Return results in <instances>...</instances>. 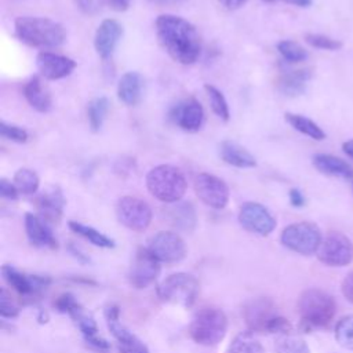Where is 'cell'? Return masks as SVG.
<instances>
[{
	"instance_id": "ee69618b",
	"label": "cell",
	"mask_w": 353,
	"mask_h": 353,
	"mask_svg": "<svg viewBox=\"0 0 353 353\" xmlns=\"http://www.w3.org/2000/svg\"><path fill=\"white\" fill-rule=\"evenodd\" d=\"M130 3H131V0H108V4L110 6V8L117 12H123V11L128 10Z\"/></svg>"
},
{
	"instance_id": "cb8c5ba5",
	"label": "cell",
	"mask_w": 353,
	"mask_h": 353,
	"mask_svg": "<svg viewBox=\"0 0 353 353\" xmlns=\"http://www.w3.org/2000/svg\"><path fill=\"white\" fill-rule=\"evenodd\" d=\"M312 163L314 168L324 175L353 179V167L341 157L327 153H317L313 156Z\"/></svg>"
},
{
	"instance_id": "4dcf8cb0",
	"label": "cell",
	"mask_w": 353,
	"mask_h": 353,
	"mask_svg": "<svg viewBox=\"0 0 353 353\" xmlns=\"http://www.w3.org/2000/svg\"><path fill=\"white\" fill-rule=\"evenodd\" d=\"M109 105L110 102L106 97H97L88 103L87 116H88V124L92 132H98L102 128V124L109 110Z\"/></svg>"
},
{
	"instance_id": "603a6c76",
	"label": "cell",
	"mask_w": 353,
	"mask_h": 353,
	"mask_svg": "<svg viewBox=\"0 0 353 353\" xmlns=\"http://www.w3.org/2000/svg\"><path fill=\"white\" fill-rule=\"evenodd\" d=\"M23 97L34 110L47 113L52 108V98L48 88L39 76H32L23 85Z\"/></svg>"
},
{
	"instance_id": "44dd1931",
	"label": "cell",
	"mask_w": 353,
	"mask_h": 353,
	"mask_svg": "<svg viewBox=\"0 0 353 353\" xmlns=\"http://www.w3.org/2000/svg\"><path fill=\"white\" fill-rule=\"evenodd\" d=\"M25 232L29 241L36 247H46L51 250L58 247L57 239L48 226V222L40 215L32 212L25 214Z\"/></svg>"
},
{
	"instance_id": "ba28073f",
	"label": "cell",
	"mask_w": 353,
	"mask_h": 353,
	"mask_svg": "<svg viewBox=\"0 0 353 353\" xmlns=\"http://www.w3.org/2000/svg\"><path fill=\"white\" fill-rule=\"evenodd\" d=\"M317 259L331 268H342L353 261V243L342 232H328L316 252Z\"/></svg>"
},
{
	"instance_id": "52a82bcc",
	"label": "cell",
	"mask_w": 353,
	"mask_h": 353,
	"mask_svg": "<svg viewBox=\"0 0 353 353\" xmlns=\"http://www.w3.org/2000/svg\"><path fill=\"white\" fill-rule=\"evenodd\" d=\"M321 240L323 236L319 226L307 221L291 223L280 234L281 244L301 255L316 254Z\"/></svg>"
},
{
	"instance_id": "1f68e13d",
	"label": "cell",
	"mask_w": 353,
	"mask_h": 353,
	"mask_svg": "<svg viewBox=\"0 0 353 353\" xmlns=\"http://www.w3.org/2000/svg\"><path fill=\"white\" fill-rule=\"evenodd\" d=\"M18 189L19 193L22 194H34L40 186V178L39 175L30 170V168H19L14 174V181H12Z\"/></svg>"
},
{
	"instance_id": "83f0119b",
	"label": "cell",
	"mask_w": 353,
	"mask_h": 353,
	"mask_svg": "<svg viewBox=\"0 0 353 353\" xmlns=\"http://www.w3.org/2000/svg\"><path fill=\"white\" fill-rule=\"evenodd\" d=\"M284 119L294 130H296L298 132H301L314 141H323L325 138V132L323 131V128L317 123L310 120L309 117H305L298 113L287 112L284 114Z\"/></svg>"
},
{
	"instance_id": "277c9868",
	"label": "cell",
	"mask_w": 353,
	"mask_h": 353,
	"mask_svg": "<svg viewBox=\"0 0 353 353\" xmlns=\"http://www.w3.org/2000/svg\"><path fill=\"white\" fill-rule=\"evenodd\" d=\"M146 188L159 201L172 204L183 197L186 192V179L178 167L160 164L146 174Z\"/></svg>"
},
{
	"instance_id": "c3c4849f",
	"label": "cell",
	"mask_w": 353,
	"mask_h": 353,
	"mask_svg": "<svg viewBox=\"0 0 353 353\" xmlns=\"http://www.w3.org/2000/svg\"><path fill=\"white\" fill-rule=\"evenodd\" d=\"M342 150L345 152V154H347L349 157L353 159V139L345 141V142L342 143Z\"/></svg>"
},
{
	"instance_id": "2e32d148",
	"label": "cell",
	"mask_w": 353,
	"mask_h": 353,
	"mask_svg": "<svg viewBox=\"0 0 353 353\" xmlns=\"http://www.w3.org/2000/svg\"><path fill=\"white\" fill-rule=\"evenodd\" d=\"M1 274L6 283L23 296L40 295L51 284L48 276L26 274L11 265H3Z\"/></svg>"
},
{
	"instance_id": "7dc6e473",
	"label": "cell",
	"mask_w": 353,
	"mask_h": 353,
	"mask_svg": "<svg viewBox=\"0 0 353 353\" xmlns=\"http://www.w3.org/2000/svg\"><path fill=\"white\" fill-rule=\"evenodd\" d=\"M266 3H276V1H283L291 6H296V7H309L312 4V0H263Z\"/></svg>"
},
{
	"instance_id": "d590c367",
	"label": "cell",
	"mask_w": 353,
	"mask_h": 353,
	"mask_svg": "<svg viewBox=\"0 0 353 353\" xmlns=\"http://www.w3.org/2000/svg\"><path fill=\"white\" fill-rule=\"evenodd\" d=\"M334 335L342 347L353 350V314L345 316L336 323Z\"/></svg>"
},
{
	"instance_id": "d6a6232c",
	"label": "cell",
	"mask_w": 353,
	"mask_h": 353,
	"mask_svg": "<svg viewBox=\"0 0 353 353\" xmlns=\"http://www.w3.org/2000/svg\"><path fill=\"white\" fill-rule=\"evenodd\" d=\"M204 90L207 92L210 105L212 112L223 121H228L230 119V112H229V105L228 101L225 98V95L222 94V91L219 88H216L212 84H204Z\"/></svg>"
},
{
	"instance_id": "6da1fadb",
	"label": "cell",
	"mask_w": 353,
	"mask_h": 353,
	"mask_svg": "<svg viewBox=\"0 0 353 353\" xmlns=\"http://www.w3.org/2000/svg\"><path fill=\"white\" fill-rule=\"evenodd\" d=\"M154 26L159 43L175 62L192 65L199 59L201 40L197 29L189 21L163 14L157 17Z\"/></svg>"
},
{
	"instance_id": "60d3db41",
	"label": "cell",
	"mask_w": 353,
	"mask_h": 353,
	"mask_svg": "<svg viewBox=\"0 0 353 353\" xmlns=\"http://www.w3.org/2000/svg\"><path fill=\"white\" fill-rule=\"evenodd\" d=\"M0 194H1V197L7 199V200H17L21 193L18 192L14 182L8 181L7 178H1L0 179Z\"/></svg>"
},
{
	"instance_id": "74e56055",
	"label": "cell",
	"mask_w": 353,
	"mask_h": 353,
	"mask_svg": "<svg viewBox=\"0 0 353 353\" xmlns=\"http://www.w3.org/2000/svg\"><path fill=\"white\" fill-rule=\"evenodd\" d=\"M0 135L11 142H17V143H25L29 141V132L15 124H10L6 121L0 123Z\"/></svg>"
},
{
	"instance_id": "9c48e42d",
	"label": "cell",
	"mask_w": 353,
	"mask_h": 353,
	"mask_svg": "<svg viewBox=\"0 0 353 353\" xmlns=\"http://www.w3.org/2000/svg\"><path fill=\"white\" fill-rule=\"evenodd\" d=\"M116 216L127 229L143 232L149 228L153 212L145 200L134 196H123L116 204Z\"/></svg>"
},
{
	"instance_id": "f6af8a7d",
	"label": "cell",
	"mask_w": 353,
	"mask_h": 353,
	"mask_svg": "<svg viewBox=\"0 0 353 353\" xmlns=\"http://www.w3.org/2000/svg\"><path fill=\"white\" fill-rule=\"evenodd\" d=\"M69 251H70L72 255H73L74 258H77L81 263H88V262H90V258H88L77 245H74L73 243L69 244Z\"/></svg>"
},
{
	"instance_id": "d4e9b609",
	"label": "cell",
	"mask_w": 353,
	"mask_h": 353,
	"mask_svg": "<svg viewBox=\"0 0 353 353\" xmlns=\"http://www.w3.org/2000/svg\"><path fill=\"white\" fill-rule=\"evenodd\" d=\"M221 159L236 168H252L256 165L255 157L241 145L233 141H223L219 145Z\"/></svg>"
},
{
	"instance_id": "8d00e7d4",
	"label": "cell",
	"mask_w": 353,
	"mask_h": 353,
	"mask_svg": "<svg viewBox=\"0 0 353 353\" xmlns=\"http://www.w3.org/2000/svg\"><path fill=\"white\" fill-rule=\"evenodd\" d=\"M305 41L314 48L319 50H327V51H338L343 47V43L338 39H332L325 34L320 33H306L305 34Z\"/></svg>"
},
{
	"instance_id": "9a60e30c",
	"label": "cell",
	"mask_w": 353,
	"mask_h": 353,
	"mask_svg": "<svg viewBox=\"0 0 353 353\" xmlns=\"http://www.w3.org/2000/svg\"><path fill=\"white\" fill-rule=\"evenodd\" d=\"M239 222L245 230L259 236H268L276 228V219L270 211L255 201H247L240 207Z\"/></svg>"
},
{
	"instance_id": "7a4b0ae2",
	"label": "cell",
	"mask_w": 353,
	"mask_h": 353,
	"mask_svg": "<svg viewBox=\"0 0 353 353\" xmlns=\"http://www.w3.org/2000/svg\"><path fill=\"white\" fill-rule=\"evenodd\" d=\"M14 33L23 44L40 50L57 48L66 40L65 28L44 17H18L14 22Z\"/></svg>"
},
{
	"instance_id": "7402d4cb",
	"label": "cell",
	"mask_w": 353,
	"mask_h": 353,
	"mask_svg": "<svg viewBox=\"0 0 353 353\" xmlns=\"http://www.w3.org/2000/svg\"><path fill=\"white\" fill-rule=\"evenodd\" d=\"M310 79V69H283L276 80V87L283 95L294 98L306 91V85Z\"/></svg>"
},
{
	"instance_id": "f546056e",
	"label": "cell",
	"mask_w": 353,
	"mask_h": 353,
	"mask_svg": "<svg viewBox=\"0 0 353 353\" xmlns=\"http://www.w3.org/2000/svg\"><path fill=\"white\" fill-rule=\"evenodd\" d=\"M228 353H265V349L254 332L243 331L230 342Z\"/></svg>"
},
{
	"instance_id": "8fae6325",
	"label": "cell",
	"mask_w": 353,
	"mask_h": 353,
	"mask_svg": "<svg viewBox=\"0 0 353 353\" xmlns=\"http://www.w3.org/2000/svg\"><path fill=\"white\" fill-rule=\"evenodd\" d=\"M243 320L251 332H268L270 323L279 316L277 306L270 298L259 296L247 301L241 309Z\"/></svg>"
},
{
	"instance_id": "8992f818",
	"label": "cell",
	"mask_w": 353,
	"mask_h": 353,
	"mask_svg": "<svg viewBox=\"0 0 353 353\" xmlns=\"http://www.w3.org/2000/svg\"><path fill=\"white\" fill-rule=\"evenodd\" d=\"M199 281L189 273H174L165 277L156 288V294L160 301L165 303L179 305L182 307H190L199 295Z\"/></svg>"
},
{
	"instance_id": "d6986e66",
	"label": "cell",
	"mask_w": 353,
	"mask_h": 353,
	"mask_svg": "<svg viewBox=\"0 0 353 353\" xmlns=\"http://www.w3.org/2000/svg\"><path fill=\"white\" fill-rule=\"evenodd\" d=\"M121 36L123 26L119 21L108 18L101 22L94 36V47L101 59L106 61L113 55Z\"/></svg>"
},
{
	"instance_id": "836d02e7",
	"label": "cell",
	"mask_w": 353,
	"mask_h": 353,
	"mask_svg": "<svg viewBox=\"0 0 353 353\" xmlns=\"http://www.w3.org/2000/svg\"><path fill=\"white\" fill-rule=\"evenodd\" d=\"M277 51L288 63H298L307 58V51L294 40H281L277 43Z\"/></svg>"
},
{
	"instance_id": "3957f363",
	"label": "cell",
	"mask_w": 353,
	"mask_h": 353,
	"mask_svg": "<svg viewBox=\"0 0 353 353\" xmlns=\"http://www.w3.org/2000/svg\"><path fill=\"white\" fill-rule=\"evenodd\" d=\"M298 313L302 330L325 328L336 313V303L324 290L307 288L298 298Z\"/></svg>"
},
{
	"instance_id": "681fc988",
	"label": "cell",
	"mask_w": 353,
	"mask_h": 353,
	"mask_svg": "<svg viewBox=\"0 0 353 353\" xmlns=\"http://www.w3.org/2000/svg\"><path fill=\"white\" fill-rule=\"evenodd\" d=\"M150 3L153 4H157V6H174V4H178L183 0H149Z\"/></svg>"
},
{
	"instance_id": "7bdbcfd3",
	"label": "cell",
	"mask_w": 353,
	"mask_h": 353,
	"mask_svg": "<svg viewBox=\"0 0 353 353\" xmlns=\"http://www.w3.org/2000/svg\"><path fill=\"white\" fill-rule=\"evenodd\" d=\"M288 197H290L291 205H294V207H296V208L303 207L305 203H306L303 193H302L299 189H296V188H292V189L288 192Z\"/></svg>"
},
{
	"instance_id": "b9f144b4",
	"label": "cell",
	"mask_w": 353,
	"mask_h": 353,
	"mask_svg": "<svg viewBox=\"0 0 353 353\" xmlns=\"http://www.w3.org/2000/svg\"><path fill=\"white\" fill-rule=\"evenodd\" d=\"M341 291L343 294V296L350 302L353 303V272L349 273L343 281H342V285H341Z\"/></svg>"
},
{
	"instance_id": "484cf974",
	"label": "cell",
	"mask_w": 353,
	"mask_h": 353,
	"mask_svg": "<svg viewBox=\"0 0 353 353\" xmlns=\"http://www.w3.org/2000/svg\"><path fill=\"white\" fill-rule=\"evenodd\" d=\"M142 87L143 80L141 74L138 72H127L119 80L117 97L124 105L134 106L141 101Z\"/></svg>"
},
{
	"instance_id": "30bf717a",
	"label": "cell",
	"mask_w": 353,
	"mask_h": 353,
	"mask_svg": "<svg viewBox=\"0 0 353 353\" xmlns=\"http://www.w3.org/2000/svg\"><path fill=\"white\" fill-rule=\"evenodd\" d=\"M196 196L208 207L222 210L229 203V188L223 179L208 172H200L193 181Z\"/></svg>"
},
{
	"instance_id": "ab89813d",
	"label": "cell",
	"mask_w": 353,
	"mask_h": 353,
	"mask_svg": "<svg viewBox=\"0 0 353 353\" xmlns=\"http://www.w3.org/2000/svg\"><path fill=\"white\" fill-rule=\"evenodd\" d=\"M108 0H74L76 7L85 15L98 14Z\"/></svg>"
},
{
	"instance_id": "ac0fdd59",
	"label": "cell",
	"mask_w": 353,
	"mask_h": 353,
	"mask_svg": "<svg viewBox=\"0 0 353 353\" xmlns=\"http://www.w3.org/2000/svg\"><path fill=\"white\" fill-rule=\"evenodd\" d=\"M36 65L40 74L47 80H59L69 76L77 66L76 61L50 51H41L36 57Z\"/></svg>"
},
{
	"instance_id": "4316f807",
	"label": "cell",
	"mask_w": 353,
	"mask_h": 353,
	"mask_svg": "<svg viewBox=\"0 0 353 353\" xmlns=\"http://www.w3.org/2000/svg\"><path fill=\"white\" fill-rule=\"evenodd\" d=\"M167 216L171 225L183 232H192L196 228V211L192 203H172V205L167 210Z\"/></svg>"
},
{
	"instance_id": "4fadbf2b",
	"label": "cell",
	"mask_w": 353,
	"mask_h": 353,
	"mask_svg": "<svg viewBox=\"0 0 353 353\" xmlns=\"http://www.w3.org/2000/svg\"><path fill=\"white\" fill-rule=\"evenodd\" d=\"M148 248L160 262L165 263L179 262L188 252L183 239L178 233L168 230H160L153 234L149 239Z\"/></svg>"
},
{
	"instance_id": "e0dca14e",
	"label": "cell",
	"mask_w": 353,
	"mask_h": 353,
	"mask_svg": "<svg viewBox=\"0 0 353 353\" xmlns=\"http://www.w3.org/2000/svg\"><path fill=\"white\" fill-rule=\"evenodd\" d=\"M168 117L175 125L188 132H197L201 130L205 120L203 105L192 97L175 103L171 108Z\"/></svg>"
},
{
	"instance_id": "e575fe53",
	"label": "cell",
	"mask_w": 353,
	"mask_h": 353,
	"mask_svg": "<svg viewBox=\"0 0 353 353\" xmlns=\"http://www.w3.org/2000/svg\"><path fill=\"white\" fill-rule=\"evenodd\" d=\"M276 353H310L307 343L291 334L280 335L274 343Z\"/></svg>"
},
{
	"instance_id": "f35d334b",
	"label": "cell",
	"mask_w": 353,
	"mask_h": 353,
	"mask_svg": "<svg viewBox=\"0 0 353 353\" xmlns=\"http://www.w3.org/2000/svg\"><path fill=\"white\" fill-rule=\"evenodd\" d=\"M19 314V307L11 299V295L7 292L6 288L0 291V316L4 319H14Z\"/></svg>"
},
{
	"instance_id": "ffe728a7",
	"label": "cell",
	"mask_w": 353,
	"mask_h": 353,
	"mask_svg": "<svg viewBox=\"0 0 353 353\" xmlns=\"http://www.w3.org/2000/svg\"><path fill=\"white\" fill-rule=\"evenodd\" d=\"M66 200L59 186H50L34 199L40 216L48 223H59L63 215Z\"/></svg>"
},
{
	"instance_id": "5bb4252c",
	"label": "cell",
	"mask_w": 353,
	"mask_h": 353,
	"mask_svg": "<svg viewBox=\"0 0 353 353\" xmlns=\"http://www.w3.org/2000/svg\"><path fill=\"white\" fill-rule=\"evenodd\" d=\"M105 319L108 328L113 338L117 341L120 353H149L146 345L134 335L128 328H125L120 320V309L116 305H110L105 309Z\"/></svg>"
},
{
	"instance_id": "f1b7e54d",
	"label": "cell",
	"mask_w": 353,
	"mask_h": 353,
	"mask_svg": "<svg viewBox=\"0 0 353 353\" xmlns=\"http://www.w3.org/2000/svg\"><path fill=\"white\" fill-rule=\"evenodd\" d=\"M69 229L72 232H74L76 234L81 236L83 239L88 240L91 244L97 245V247H101V248H113L116 244H114V240L110 239L109 236L103 234L102 232L97 230L95 228L92 226H88V225H84L81 222H77V221H69Z\"/></svg>"
},
{
	"instance_id": "bcb514c9",
	"label": "cell",
	"mask_w": 353,
	"mask_h": 353,
	"mask_svg": "<svg viewBox=\"0 0 353 353\" xmlns=\"http://www.w3.org/2000/svg\"><path fill=\"white\" fill-rule=\"evenodd\" d=\"M218 1L228 10H237L247 3V0H218Z\"/></svg>"
},
{
	"instance_id": "5b68a950",
	"label": "cell",
	"mask_w": 353,
	"mask_h": 353,
	"mask_svg": "<svg viewBox=\"0 0 353 353\" xmlns=\"http://www.w3.org/2000/svg\"><path fill=\"white\" fill-rule=\"evenodd\" d=\"M228 317L223 310L214 306L197 310L189 325L190 338L203 346H215L226 335Z\"/></svg>"
},
{
	"instance_id": "7c38bea8",
	"label": "cell",
	"mask_w": 353,
	"mask_h": 353,
	"mask_svg": "<svg viewBox=\"0 0 353 353\" xmlns=\"http://www.w3.org/2000/svg\"><path fill=\"white\" fill-rule=\"evenodd\" d=\"M160 263L161 262L152 254L148 247H139L134 255L128 272L130 284L138 290L149 287L160 274Z\"/></svg>"
}]
</instances>
